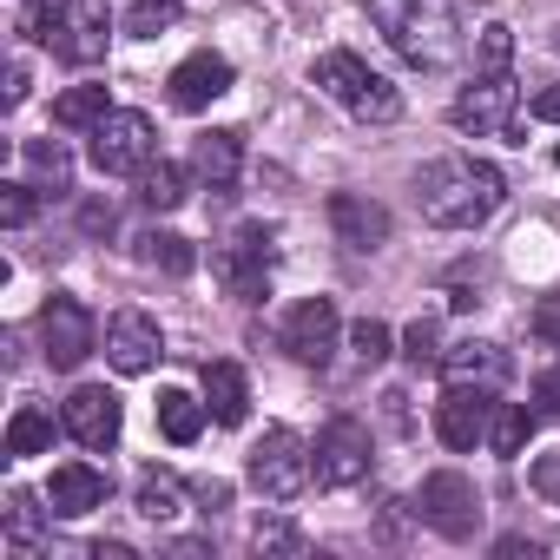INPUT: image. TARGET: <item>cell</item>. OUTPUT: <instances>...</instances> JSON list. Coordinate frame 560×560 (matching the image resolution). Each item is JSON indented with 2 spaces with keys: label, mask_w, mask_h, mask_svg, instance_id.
I'll return each instance as SVG.
<instances>
[{
  "label": "cell",
  "mask_w": 560,
  "mask_h": 560,
  "mask_svg": "<svg viewBox=\"0 0 560 560\" xmlns=\"http://www.w3.org/2000/svg\"><path fill=\"white\" fill-rule=\"evenodd\" d=\"M47 8H60V0H27V14H47Z\"/></svg>",
  "instance_id": "obj_47"
},
{
  "label": "cell",
  "mask_w": 560,
  "mask_h": 560,
  "mask_svg": "<svg viewBox=\"0 0 560 560\" xmlns=\"http://www.w3.org/2000/svg\"><path fill=\"white\" fill-rule=\"evenodd\" d=\"M311 86H317V93H330V100H337L350 119H363V126H389V119L402 113V93H396L383 73H370L357 54H343V47H337V54H324V60L311 67Z\"/></svg>",
  "instance_id": "obj_3"
},
{
  "label": "cell",
  "mask_w": 560,
  "mask_h": 560,
  "mask_svg": "<svg viewBox=\"0 0 560 560\" xmlns=\"http://www.w3.org/2000/svg\"><path fill=\"white\" fill-rule=\"evenodd\" d=\"M40 343H47V363H54V370H80V363L93 357V343H100V324H93V311H86L80 298L54 291V298L40 304Z\"/></svg>",
  "instance_id": "obj_9"
},
{
  "label": "cell",
  "mask_w": 560,
  "mask_h": 560,
  "mask_svg": "<svg viewBox=\"0 0 560 560\" xmlns=\"http://www.w3.org/2000/svg\"><path fill=\"white\" fill-rule=\"evenodd\" d=\"M106 494H113V481H106V468H93V462H67V468H54V481H47V501H54L60 521H80V514L106 508Z\"/></svg>",
  "instance_id": "obj_19"
},
{
  "label": "cell",
  "mask_w": 560,
  "mask_h": 560,
  "mask_svg": "<svg viewBox=\"0 0 560 560\" xmlns=\"http://www.w3.org/2000/svg\"><path fill=\"white\" fill-rule=\"evenodd\" d=\"M534 119H547V126H560V86H547V93H534Z\"/></svg>",
  "instance_id": "obj_41"
},
{
  "label": "cell",
  "mask_w": 560,
  "mask_h": 560,
  "mask_svg": "<svg viewBox=\"0 0 560 560\" xmlns=\"http://www.w3.org/2000/svg\"><path fill=\"white\" fill-rule=\"evenodd\" d=\"M172 21H178V0H132V14H126V34L152 40V34H165Z\"/></svg>",
  "instance_id": "obj_32"
},
{
  "label": "cell",
  "mask_w": 560,
  "mask_h": 560,
  "mask_svg": "<svg viewBox=\"0 0 560 560\" xmlns=\"http://www.w3.org/2000/svg\"><path fill=\"white\" fill-rule=\"evenodd\" d=\"M205 409H211V422H224V429H237V422L250 416V383H244L237 363H205Z\"/></svg>",
  "instance_id": "obj_21"
},
{
  "label": "cell",
  "mask_w": 560,
  "mask_h": 560,
  "mask_svg": "<svg viewBox=\"0 0 560 560\" xmlns=\"http://www.w3.org/2000/svg\"><path fill=\"white\" fill-rule=\"evenodd\" d=\"M514 60V34L508 27H481V73H508Z\"/></svg>",
  "instance_id": "obj_36"
},
{
  "label": "cell",
  "mask_w": 560,
  "mask_h": 560,
  "mask_svg": "<svg viewBox=\"0 0 560 560\" xmlns=\"http://www.w3.org/2000/svg\"><path fill=\"white\" fill-rule=\"evenodd\" d=\"M501 198H508V178L468 152H448V159L422 165V178H416V205L435 231H475L501 211Z\"/></svg>",
  "instance_id": "obj_1"
},
{
  "label": "cell",
  "mask_w": 560,
  "mask_h": 560,
  "mask_svg": "<svg viewBox=\"0 0 560 560\" xmlns=\"http://www.w3.org/2000/svg\"><path fill=\"white\" fill-rule=\"evenodd\" d=\"M132 257H139L145 270H165V277H191V264H198V250H191L178 231H145V237H132Z\"/></svg>",
  "instance_id": "obj_24"
},
{
  "label": "cell",
  "mask_w": 560,
  "mask_h": 560,
  "mask_svg": "<svg viewBox=\"0 0 560 560\" xmlns=\"http://www.w3.org/2000/svg\"><path fill=\"white\" fill-rule=\"evenodd\" d=\"M80 231H86V237H106V231H113V205H86V211H80Z\"/></svg>",
  "instance_id": "obj_40"
},
{
  "label": "cell",
  "mask_w": 560,
  "mask_h": 560,
  "mask_svg": "<svg viewBox=\"0 0 560 560\" xmlns=\"http://www.w3.org/2000/svg\"><path fill=\"white\" fill-rule=\"evenodd\" d=\"M527 435H534V409L501 402V409H494V429H488V448H494V455H521Z\"/></svg>",
  "instance_id": "obj_30"
},
{
  "label": "cell",
  "mask_w": 560,
  "mask_h": 560,
  "mask_svg": "<svg viewBox=\"0 0 560 560\" xmlns=\"http://www.w3.org/2000/svg\"><path fill=\"white\" fill-rule=\"evenodd\" d=\"M106 113H113V106H106V86H67V93L54 100V126H67V132H93Z\"/></svg>",
  "instance_id": "obj_28"
},
{
  "label": "cell",
  "mask_w": 560,
  "mask_h": 560,
  "mask_svg": "<svg viewBox=\"0 0 560 560\" xmlns=\"http://www.w3.org/2000/svg\"><path fill=\"white\" fill-rule=\"evenodd\" d=\"M494 553H501V560H521V553H527V560H534V553H540V547H534V540H521V534H508V540H501V547H494Z\"/></svg>",
  "instance_id": "obj_44"
},
{
  "label": "cell",
  "mask_w": 560,
  "mask_h": 560,
  "mask_svg": "<svg viewBox=\"0 0 560 560\" xmlns=\"http://www.w3.org/2000/svg\"><path fill=\"white\" fill-rule=\"evenodd\" d=\"M185 494H191V488H185L172 468H145L132 501H139V514H145V521H159V527H165V521H178V514H185Z\"/></svg>",
  "instance_id": "obj_22"
},
{
  "label": "cell",
  "mask_w": 560,
  "mask_h": 560,
  "mask_svg": "<svg viewBox=\"0 0 560 560\" xmlns=\"http://www.w3.org/2000/svg\"><path fill=\"white\" fill-rule=\"evenodd\" d=\"M442 370H448V383L494 389V383H508V350L501 343H455V350H442Z\"/></svg>",
  "instance_id": "obj_20"
},
{
  "label": "cell",
  "mask_w": 560,
  "mask_h": 560,
  "mask_svg": "<svg viewBox=\"0 0 560 560\" xmlns=\"http://www.w3.org/2000/svg\"><path fill=\"white\" fill-rule=\"evenodd\" d=\"M93 560H132V547H126V540H100Z\"/></svg>",
  "instance_id": "obj_45"
},
{
  "label": "cell",
  "mask_w": 560,
  "mask_h": 560,
  "mask_svg": "<svg viewBox=\"0 0 560 560\" xmlns=\"http://www.w3.org/2000/svg\"><path fill=\"white\" fill-rule=\"evenodd\" d=\"M389 343H396V337H389V324H376V317H363V324L350 330V350H357V363H363V370L389 363Z\"/></svg>",
  "instance_id": "obj_33"
},
{
  "label": "cell",
  "mask_w": 560,
  "mask_h": 560,
  "mask_svg": "<svg viewBox=\"0 0 560 560\" xmlns=\"http://www.w3.org/2000/svg\"><path fill=\"white\" fill-rule=\"evenodd\" d=\"M363 8L383 27V40L422 73H435L462 54V21H455L448 0H363Z\"/></svg>",
  "instance_id": "obj_2"
},
{
  "label": "cell",
  "mask_w": 560,
  "mask_h": 560,
  "mask_svg": "<svg viewBox=\"0 0 560 560\" xmlns=\"http://www.w3.org/2000/svg\"><path fill=\"white\" fill-rule=\"evenodd\" d=\"M86 139H93V145H86V159H93L106 178H139V172L152 165V152H159L152 119H145V113H119V106H113Z\"/></svg>",
  "instance_id": "obj_6"
},
{
  "label": "cell",
  "mask_w": 560,
  "mask_h": 560,
  "mask_svg": "<svg viewBox=\"0 0 560 560\" xmlns=\"http://www.w3.org/2000/svg\"><path fill=\"white\" fill-rule=\"evenodd\" d=\"M224 93H231V60L224 54H191V60L172 67V106L178 113H205Z\"/></svg>",
  "instance_id": "obj_17"
},
{
  "label": "cell",
  "mask_w": 560,
  "mask_h": 560,
  "mask_svg": "<svg viewBox=\"0 0 560 560\" xmlns=\"http://www.w3.org/2000/svg\"><path fill=\"white\" fill-rule=\"evenodd\" d=\"M47 514L54 508H40L27 488H8V553H34L47 534Z\"/></svg>",
  "instance_id": "obj_26"
},
{
  "label": "cell",
  "mask_w": 560,
  "mask_h": 560,
  "mask_svg": "<svg viewBox=\"0 0 560 560\" xmlns=\"http://www.w3.org/2000/svg\"><path fill=\"white\" fill-rule=\"evenodd\" d=\"M21 159H27V178H34V185H47V191H73V152H67L60 139H27Z\"/></svg>",
  "instance_id": "obj_25"
},
{
  "label": "cell",
  "mask_w": 560,
  "mask_h": 560,
  "mask_svg": "<svg viewBox=\"0 0 560 560\" xmlns=\"http://www.w3.org/2000/svg\"><path fill=\"white\" fill-rule=\"evenodd\" d=\"M47 448H54V409L21 402V409H14V422H8V455L21 462V455H47Z\"/></svg>",
  "instance_id": "obj_27"
},
{
  "label": "cell",
  "mask_w": 560,
  "mask_h": 560,
  "mask_svg": "<svg viewBox=\"0 0 560 560\" xmlns=\"http://www.w3.org/2000/svg\"><path fill=\"white\" fill-rule=\"evenodd\" d=\"M27 27H34V40H40L47 54H60L67 67H93V60H106V40H113V21H106L100 0H60V8L34 14Z\"/></svg>",
  "instance_id": "obj_5"
},
{
  "label": "cell",
  "mask_w": 560,
  "mask_h": 560,
  "mask_svg": "<svg viewBox=\"0 0 560 560\" xmlns=\"http://www.w3.org/2000/svg\"><path fill=\"white\" fill-rule=\"evenodd\" d=\"M534 402H540L534 416H547V422H560V370H547V376L534 383Z\"/></svg>",
  "instance_id": "obj_39"
},
{
  "label": "cell",
  "mask_w": 560,
  "mask_h": 560,
  "mask_svg": "<svg viewBox=\"0 0 560 560\" xmlns=\"http://www.w3.org/2000/svg\"><path fill=\"white\" fill-rule=\"evenodd\" d=\"M534 337H540L547 350H560V298H540V304H534Z\"/></svg>",
  "instance_id": "obj_38"
},
{
  "label": "cell",
  "mask_w": 560,
  "mask_h": 560,
  "mask_svg": "<svg viewBox=\"0 0 560 560\" xmlns=\"http://www.w3.org/2000/svg\"><path fill=\"white\" fill-rule=\"evenodd\" d=\"M172 553H178V560H205L211 547H205V540H172Z\"/></svg>",
  "instance_id": "obj_46"
},
{
  "label": "cell",
  "mask_w": 560,
  "mask_h": 560,
  "mask_svg": "<svg viewBox=\"0 0 560 560\" xmlns=\"http://www.w3.org/2000/svg\"><path fill=\"white\" fill-rule=\"evenodd\" d=\"M370 475V429L357 416H330L317 435V481L324 488H357Z\"/></svg>",
  "instance_id": "obj_11"
},
{
  "label": "cell",
  "mask_w": 560,
  "mask_h": 560,
  "mask_svg": "<svg viewBox=\"0 0 560 560\" xmlns=\"http://www.w3.org/2000/svg\"><path fill=\"white\" fill-rule=\"evenodd\" d=\"M402 357H409L416 370H429V363H442V330H435V317H416V324L402 330Z\"/></svg>",
  "instance_id": "obj_34"
},
{
  "label": "cell",
  "mask_w": 560,
  "mask_h": 560,
  "mask_svg": "<svg viewBox=\"0 0 560 560\" xmlns=\"http://www.w3.org/2000/svg\"><path fill=\"white\" fill-rule=\"evenodd\" d=\"M191 494H198V501H205V508H224V501H231V481H198V488H191Z\"/></svg>",
  "instance_id": "obj_42"
},
{
  "label": "cell",
  "mask_w": 560,
  "mask_h": 560,
  "mask_svg": "<svg viewBox=\"0 0 560 560\" xmlns=\"http://www.w3.org/2000/svg\"><path fill=\"white\" fill-rule=\"evenodd\" d=\"M21 100H27V67L14 60V67H8V106H21Z\"/></svg>",
  "instance_id": "obj_43"
},
{
  "label": "cell",
  "mask_w": 560,
  "mask_h": 560,
  "mask_svg": "<svg viewBox=\"0 0 560 560\" xmlns=\"http://www.w3.org/2000/svg\"><path fill=\"white\" fill-rule=\"evenodd\" d=\"M185 198H191V172H185V165L159 159V165L139 172V205H145V211H178Z\"/></svg>",
  "instance_id": "obj_23"
},
{
  "label": "cell",
  "mask_w": 560,
  "mask_h": 560,
  "mask_svg": "<svg viewBox=\"0 0 560 560\" xmlns=\"http://www.w3.org/2000/svg\"><path fill=\"white\" fill-rule=\"evenodd\" d=\"M34 218V185H0V224L21 231Z\"/></svg>",
  "instance_id": "obj_35"
},
{
  "label": "cell",
  "mask_w": 560,
  "mask_h": 560,
  "mask_svg": "<svg viewBox=\"0 0 560 560\" xmlns=\"http://www.w3.org/2000/svg\"><path fill=\"white\" fill-rule=\"evenodd\" d=\"M159 357H165V337L145 311H119L106 324V363L119 376H145V370H159Z\"/></svg>",
  "instance_id": "obj_15"
},
{
  "label": "cell",
  "mask_w": 560,
  "mask_h": 560,
  "mask_svg": "<svg viewBox=\"0 0 560 560\" xmlns=\"http://www.w3.org/2000/svg\"><path fill=\"white\" fill-rule=\"evenodd\" d=\"M191 172L205 178V191H211L218 205H231V198H237V178H244V132H198Z\"/></svg>",
  "instance_id": "obj_16"
},
{
  "label": "cell",
  "mask_w": 560,
  "mask_h": 560,
  "mask_svg": "<svg viewBox=\"0 0 560 560\" xmlns=\"http://www.w3.org/2000/svg\"><path fill=\"white\" fill-rule=\"evenodd\" d=\"M553 54H560V27H553Z\"/></svg>",
  "instance_id": "obj_48"
},
{
  "label": "cell",
  "mask_w": 560,
  "mask_h": 560,
  "mask_svg": "<svg viewBox=\"0 0 560 560\" xmlns=\"http://www.w3.org/2000/svg\"><path fill=\"white\" fill-rule=\"evenodd\" d=\"M527 488H534L540 501H560V455H540V462L527 468Z\"/></svg>",
  "instance_id": "obj_37"
},
{
  "label": "cell",
  "mask_w": 560,
  "mask_h": 560,
  "mask_svg": "<svg viewBox=\"0 0 560 560\" xmlns=\"http://www.w3.org/2000/svg\"><path fill=\"white\" fill-rule=\"evenodd\" d=\"M205 416H211V409H205L198 396H185V389H165V396H159V429H165V442H178V448L198 442Z\"/></svg>",
  "instance_id": "obj_29"
},
{
  "label": "cell",
  "mask_w": 560,
  "mask_h": 560,
  "mask_svg": "<svg viewBox=\"0 0 560 560\" xmlns=\"http://www.w3.org/2000/svg\"><path fill=\"white\" fill-rule=\"evenodd\" d=\"M211 277L224 284V298H237V304H257V298L270 291V231H264V224H244L231 244H218V257H211Z\"/></svg>",
  "instance_id": "obj_8"
},
{
  "label": "cell",
  "mask_w": 560,
  "mask_h": 560,
  "mask_svg": "<svg viewBox=\"0 0 560 560\" xmlns=\"http://www.w3.org/2000/svg\"><path fill=\"white\" fill-rule=\"evenodd\" d=\"M250 547H257V553H291V560L311 553L304 527H291V521H257V527H250Z\"/></svg>",
  "instance_id": "obj_31"
},
{
  "label": "cell",
  "mask_w": 560,
  "mask_h": 560,
  "mask_svg": "<svg viewBox=\"0 0 560 560\" xmlns=\"http://www.w3.org/2000/svg\"><path fill=\"white\" fill-rule=\"evenodd\" d=\"M244 475H250V488H257L264 501H298V494L311 488V475H317V448H311L298 429H264V435L250 442Z\"/></svg>",
  "instance_id": "obj_4"
},
{
  "label": "cell",
  "mask_w": 560,
  "mask_h": 560,
  "mask_svg": "<svg viewBox=\"0 0 560 560\" xmlns=\"http://www.w3.org/2000/svg\"><path fill=\"white\" fill-rule=\"evenodd\" d=\"M337 304L330 298H304L291 317H284V330H277V343H284V357L291 363H304V370H324L330 357H337Z\"/></svg>",
  "instance_id": "obj_10"
},
{
  "label": "cell",
  "mask_w": 560,
  "mask_h": 560,
  "mask_svg": "<svg viewBox=\"0 0 560 560\" xmlns=\"http://www.w3.org/2000/svg\"><path fill=\"white\" fill-rule=\"evenodd\" d=\"M330 231L350 250H383L389 244V211L376 198H363V191H337L330 198Z\"/></svg>",
  "instance_id": "obj_18"
},
{
  "label": "cell",
  "mask_w": 560,
  "mask_h": 560,
  "mask_svg": "<svg viewBox=\"0 0 560 560\" xmlns=\"http://www.w3.org/2000/svg\"><path fill=\"white\" fill-rule=\"evenodd\" d=\"M416 514H422L442 540H475V527H481V494H475V481H468V475L435 468V475H422Z\"/></svg>",
  "instance_id": "obj_7"
},
{
  "label": "cell",
  "mask_w": 560,
  "mask_h": 560,
  "mask_svg": "<svg viewBox=\"0 0 560 560\" xmlns=\"http://www.w3.org/2000/svg\"><path fill=\"white\" fill-rule=\"evenodd\" d=\"M494 396L488 389H475V383H448V396L435 402V435H442V448H475V442H488V429H494Z\"/></svg>",
  "instance_id": "obj_12"
},
{
  "label": "cell",
  "mask_w": 560,
  "mask_h": 560,
  "mask_svg": "<svg viewBox=\"0 0 560 560\" xmlns=\"http://www.w3.org/2000/svg\"><path fill=\"white\" fill-rule=\"evenodd\" d=\"M60 422H67V435H73L80 448H93V455H106V448L119 442V429H126L119 396H113V389H100V383L73 389V396H67V409H60Z\"/></svg>",
  "instance_id": "obj_13"
},
{
  "label": "cell",
  "mask_w": 560,
  "mask_h": 560,
  "mask_svg": "<svg viewBox=\"0 0 560 560\" xmlns=\"http://www.w3.org/2000/svg\"><path fill=\"white\" fill-rule=\"evenodd\" d=\"M448 119H455L462 132H475V139H481V132H508V126H514V80H508V73H481L475 86L455 93V113H448Z\"/></svg>",
  "instance_id": "obj_14"
}]
</instances>
